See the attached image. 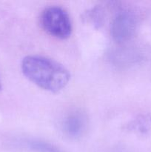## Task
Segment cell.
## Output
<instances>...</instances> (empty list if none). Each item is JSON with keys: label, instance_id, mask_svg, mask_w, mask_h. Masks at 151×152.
Masks as SVG:
<instances>
[{"label": "cell", "instance_id": "6da1fadb", "mask_svg": "<svg viewBox=\"0 0 151 152\" xmlns=\"http://www.w3.org/2000/svg\"><path fill=\"white\" fill-rule=\"evenodd\" d=\"M21 67L30 81L47 91H60L70 79L69 71L62 64L47 56H27L22 59Z\"/></svg>", "mask_w": 151, "mask_h": 152}, {"label": "cell", "instance_id": "7a4b0ae2", "mask_svg": "<svg viewBox=\"0 0 151 152\" xmlns=\"http://www.w3.org/2000/svg\"><path fill=\"white\" fill-rule=\"evenodd\" d=\"M40 22L43 29L58 39L68 38L72 33V22L68 12L59 6H50L41 14Z\"/></svg>", "mask_w": 151, "mask_h": 152}, {"label": "cell", "instance_id": "3957f363", "mask_svg": "<svg viewBox=\"0 0 151 152\" xmlns=\"http://www.w3.org/2000/svg\"><path fill=\"white\" fill-rule=\"evenodd\" d=\"M137 28V18L129 10L118 12L111 23L110 32L113 39L119 43L126 42L134 36Z\"/></svg>", "mask_w": 151, "mask_h": 152}, {"label": "cell", "instance_id": "277c9868", "mask_svg": "<svg viewBox=\"0 0 151 152\" xmlns=\"http://www.w3.org/2000/svg\"><path fill=\"white\" fill-rule=\"evenodd\" d=\"M87 122V117L80 111L70 113L64 119L62 123L63 131L71 138L80 137L85 132Z\"/></svg>", "mask_w": 151, "mask_h": 152}, {"label": "cell", "instance_id": "5b68a950", "mask_svg": "<svg viewBox=\"0 0 151 152\" xmlns=\"http://www.w3.org/2000/svg\"><path fill=\"white\" fill-rule=\"evenodd\" d=\"M24 142L28 149L34 152H62L53 144L40 140H25Z\"/></svg>", "mask_w": 151, "mask_h": 152}, {"label": "cell", "instance_id": "8992f818", "mask_svg": "<svg viewBox=\"0 0 151 152\" xmlns=\"http://www.w3.org/2000/svg\"><path fill=\"white\" fill-rule=\"evenodd\" d=\"M127 129L136 133H146L151 129V117L145 115L139 116L127 125Z\"/></svg>", "mask_w": 151, "mask_h": 152}, {"label": "cell", "instance_id": "52a82bcc", "mask_svg": "<svg viewBox=\"0 0 151 152\" xmlns=\"http://www.w3.org/2000/svg\"><path fill=\"white\" fill-rule=\"evenodd\" d=\"M103 12V10L101 7H96L87 11L86 13V18L95 26L100 27L104 19Z\"/></svg>", "mask_w": 151, "mask_h": 152}, {"label": "cell", "instance_id": "ba28073f", "mask_svg": "<svg viewBox=\"0 0 151 152\" xmlns=\"http://www.w3.org/2000/svg\"><path fill=\"white\" fill-rule=\"evenodd\" d=\"M1 88V80H0V90Z\"/></svg>", "mask_w": 151, "mask_h": 152}]
</instances>
